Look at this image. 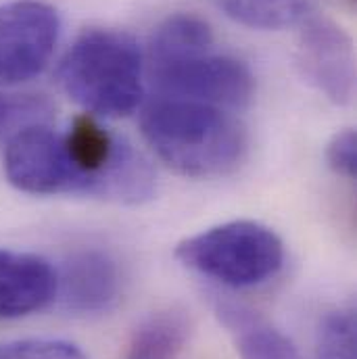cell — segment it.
Instances as JSON below:
<instances>
[{
	"label": "cell",
	"instance_id": "obj_1",
	"mask_svg": "<svg viewBox=\"0 0 357 359\" xmlns=\"http://www.w3.org/2000/svg\"><path fill=\"white\" fill-rule=\"evenodd\" d=\"M153 153L180 176L217 178L234 172L247 153V130L228 111L163 96L140 115Z\"/></svg>",
	"mask_w": 357,
	"mask_h": 359
},
{
	"label": "cell",
	"instance_id": "obj_2",
	"mask_svg": "<svg viewBox=\"0 0 357 359\" xmlns=\"http://www.w3.org/2000/svg\"><path fill=\"white\" fill-rule=\"evenodd\" d=\"M59 82L88 115H130L144 92L140 48L126 32L90 27L67 50Z\"/></svg>",
	"mask_w": 357,
	"mask_h": 359
},
{
	"label": "cell",
	"instance_id": "obj_3",
	"mask_svg": "<svg viewBox=\"0 0 357 359\" xmlns=\"http://www.w3.org/2000/svg\"><path fill=\"white\" fill-rule=\"evenodd\" d=\"M176 259L224 286L247 288L268 282L282 269L284 243L266 224L234 219L184 238Z\"/></svg>",
	"mask_w": 357,
	"mask_h": 359
},
{
	"label": "cell",
	"instance_id": "obj_4",
	"mask_svg": "<svg viewBox=\"0 0 357 359\" xmlns=\"http://www.w3.org/2000/svg\"><path fill=\"white\" fill-rule=\"evenodd\" d=\"M4 174L27 194H86L88 184L76 170L63 134L46 123H34L11 134L4 147Z\"/></svg>",
	"mask_w": 357,
	"mask_h": 359
},
{
	"label": "cell",
	"instance_id": "obj_5",
	"mask_svg": "<svg viewBox=\"0 0 357 359\" xmlns=\"http://www.w3.org/2000/svg\"><path fill=\"white\" fill-rule=\"evenodd\" d=\"M57 8L40 0L0 4V86H17L38 78L59 42Z\"/></svg>",
	"mask_w": 357,
	"mask_h": 359
},
{
	"label": "cell",
	"instance_id": "obj_6",
	"mask_svg": "<svg viewBox=\"0 0 357 359\" xmlns=\"http://www.w3.org/2000/svg\"><path fill=\"white\" fill-rule=\"evenodd\" d=\"M153 78L163 96L194 100L224 111L245 109L255 92V78L243 61L211 53L153 69Z\"/></svg>",
	"mask_w": 357,
	"mask_h": 359
},
{
	"label": "cell",
	"instance_id": "obj_7",
	"mask_svg": "<svg viewBox=\"0 0 357 359\" xmlns=\"http://www.w3.org/2000/svg\"><path fill=\"white\" fill-rule=\"evenodd\" d=\"M301 76L335 104H347L356 90V48L335 21L307 15L297 44Z\"/></svg>",
	"mask_w": 357,
	"mask_h": 359
},
{
	"label": "cell",
	"instance_id": "obj_8",
	"mask_svg": "<svg viewBox=\"0 0 357 359\" xmlns=\"http://www.w3.org/2000/svg\"><path fill=\"white\" fill-rule=\"evenodd\" d=\"M119 292V266L107 251H76L57 271V297L67 311L82 316L105 313L117 303Z\"/></svg>",
	"mask_w": 357,
	"mask_h": 359
},
{
	"label": "cell",
	"instance_id": "obj_9",
	"mask_svg": "<svg viewBox=\"0 0 357 359\" xmlns=\"http://www.w3.org/2000/svg\"><path fill=\"white\" fill-rule=\"evenodd\" d=\"M57 299V269L44 257L0 249V320H17Z\"/></svg>",
	"mask_w": 357,
	"mask_h": 359
},
{
	"label": "cell",
	"instance_id": "obj_10",
	"mask_svg": "<svg viewBox=\"0 0 357 359\" xmlns=\"http://www.w3.org/2000/svg\"><path fill=\"white\" fill-rule=\"evenodd\" d=\"M215 313L234 337L241 359H299L295 343L257 311L236 303L220 301Z\"/></svg>",
	"mask_w": 357,
	"mask_h": 359
},
{
	"label": "cell",
	"instance_id": "obj_11",
	"mask_svg": "<svg viewBox=\"0 0 357 359\" xmlns=\"http://www.w3.org/2000/svg\"><path fill=\"white\" fill-rule=\"evenodd\" d=\"M213 46L211 25L192 13H176L157 25L149 40L151 69L207 55Z\"/></svg>",
	"mask_w": 357,
	"mask_h": 359
},
{
	"label": "cell",
	"instance_id": "obj_12",
	"mask_svg": "<svg viewBox=\"0 0 357 359\" xmlns=\"http://www.w3.org/2000/svg\"><path fill=\"white\" fill-rule=\"evenodd\" d=\"M188 337L190 318L184 309H159L136 326L123 359H178Z\"/></svg>",
	"mask_w": 357,
	"mask_h": 359
},
{
	"label": "cell",
	"instance_id": "obj_13",
	"mask_svg": "<svg viewBox=\"0 0 357 359\" xmlns=\"http://www.w3.org/2000/svg\"><path fill=\"white\" fill-rule=\"evenodd\" d=\"M63 140L76 170L88 184L86 194L94 196L98 180L115 157L119 138H115L109 130H105L94 115L84 113L74 119L69 132L63 134Z\"/></svg>",
	"mask_w": 357,
	"mask_h": 359
},
{
	"label": "cell",
	"instance_id": "obj_14",
	"mask_svg": "<svg viewBox=\"0 0 357 359\" xmlns=\"http://www.w3.org/2000/svg\"><path fill=\"white\" fill-rule=\"evenodd\" d=\"M155 186V174L147 159L136 153L132 144L119 140L115 157L98 180L94 196L126 205H140L153 198Z\"/></svg>",
	"mask_w": 357,
	"mask_h": 359
},
{
	"label": "cell",
	"instance_id": "obj_15",
	"mask_svg": "<svg viewBox=\"0 0 357 359\" xmlns=\"http://www.w3.org/2000/svg\"><path fill=\"white\" fill-rule=\"evenodd\" d=\"M226 17L251 27L278 32L295 27L309 15L307 0H211Z\"/></svg>",
	"mask_w": 357,
	"mask_h": 359
},
{
	"label": "cell",
	"instance_id": "obj_16",
	"mask_svg": "<svg viewBox=\"0 0 357 359\" xmlns=\"http://www.w3.org/2000/svg\"><path fill=\"white\" fill-rule=\"evenodd\" d=\"M356 328L353 307L328 311L318 326L314 359H357Z\"/></svg>",
	"mask_w": 357,
	"mask_h": 359
},
{
	"label": "cell",
	"instance_id": "obj_17",
	"mask_svg": "<svg viewBox=\"0 0 357 359\" xmlns=\"http://www.w3.org/2000/svg\"><path fill=\"white\" fill-rule=\"evenodd\" d=\"M50 107L44 98L32 94H0V136L25 126L46 123Z\"/></svg>",
	"mask_w": 357,
	"mask_h": 359
},
{
	"label": "cell",
	"instance_id": "obj_18",
	"mask_svg": "<svg viewBox=\"0 0 357 359\" xmlns=\"http://www.w3.org/2000/svg\"><path fill=\"white\" fill-rule=\"evenodd\" d=\"M0 359H86V355L69 341L23 339L0 343Z\"/></svg>",
	"mask_w": 357,
	"mask_h": 359
},
{
	"label": "cell",
	"instance_id": "obj_19",
	"mask_svg": "<svg viewBox=\"0 0 357 359\" xmlns=\"http://www.w3.org/2000/svg\"><path fill=\"white\" fill-rule=\"evenodd\" d=\"M326 163L328 168L345 180L357 178V134L347 128L337 132L326 144Z\"/></svg>",
	"mask_w": 357,
	"mask_h": 359
}]
</instances>
